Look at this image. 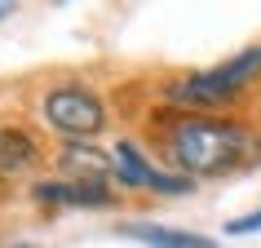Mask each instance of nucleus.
<instances>
[{
	"mask_svg": "<svg viewBox=\"0 0 261 248\" xmlns=\"http://www.w3.org/2000/svg\"><path fill=\"white\" fill-rule=\"evenodd\" d=\"M164 151L186 178H217L248 164L257 155V138L239 120L191 111V115H173V124L164 129Z\"/></svg>",
	"mask_w": 261,
	"mask_h": 248,
	"instance_id": "nucleus-1",
	"label": "nucleus"
},
{
	"mask_svg": "<svg viewBox=\"0 0 261 248\" xmlns=\"http://www.w3.org/2000/svg\"><path fill=\"white\" fill-rule=\"evenodd\" d=\"M44 120L54 124L58 133H67V142H84L107 129V107L84 84H58L44 97Z\"/></svg>",
	"mask_w": 261,
	"mask_h": 248,
	"instance_id": "nucleus-2",
	"label": "nucleus"
},
{
	"mask_svg": "<svg viewBox=\"0 0 261 248\" xmlns=\"http://www.w3.org/2000/svg\"><path fill=\"white\" fill-rule=\"evenodd\" d=\"M111 155H115V182L120 186H151V191H164V195H191V178L186 173L155 168L133 142H115Z\"/></svg>",
	"mask_w": 261,
	"mask_h": 248,
	"instance_id": "nucleus-3",
	"label": "nucleus"
},
{
	"mask_svg": "<svg viewBox=\"0 0 261 248\" xmlns=\"http://www.w3.org/2000/svg\"><path fill=\"white\" fill-rule=\"evenodd\" d=\"M62 168L84 186H102L107 178H115V155L93 151L89 142H67L62 146Z\"/></svg>",
	"mask_w": 261,
	"mask_h": 248,
	"instance_id": "nucleus-4",
	"label": "nucleus"
},
{
	"mask_svg": "<svg viewBox=\"0 0 261 248\" xmlns=\"http://www.w3.org/2000/svg\"><path fill=\"white\" fill-rule=\"evenodd\" d=\"M36 204L62 208V204H80V208H107L111 191L107 186H84V182H36Z\"/></svg>",
	"mask_w": 261,
	"mask_h": 248,
	"instance_id": "nucleus-5",
	"label": "nucleus"
},
{
	"mask_svg": "<svg viewBox=\"0 0 261 248\" xmlns=\"http://www.w3.org/2000/svg\"><path fill=\"white\" fill-rule=\"evenodd\" d=\"M208 76H213L217 89H226L230 97H239L248 84H257V76H261V44H248L244 54L226 58L221 67H208Z\"/></svg>",
	"mask_w": 261,
	"mask_h": 248,
	"instance_id": "nucleus-6",
	"label": "nucleus"
},
{
	"mask_svg": "<svg viewBox=\"0 0 261 248\" xmlns=\"http://www.w3.org/2000/svg\"><path fill=\"white\" fill-rule=\"evenodd\" d=\"M120 235L138 239V244H151V248H217L213 235L173 231V226H146V221H128V226H120Z\"/></svg>",
	"mask_w": 261,
	"mask_h": 248,
	"instance_id": "nucleus-7",
	"label": "nucleus"
},
{
	"mask_svg": "<svg viewBox=\"0 0 261 248\" xmlns=\"http://www.w3.org/2000/svg\"><path fill=\"white\" fill-rule=\"evenodd\" d=\"M36 142L27 138V133H5V138H0V168H5V173H18V168H27L31 160H36Z\"/></svg>",
	"mask_w": 261,
	"mask_h": 248,
	"instance_id": "nucleus-8",
	"label": "nucleus"
},
{
	"mask_svg": "<svg viewBox=\"0 0 261 248\" xmlns=\"http://www.w3.org/2000/svg\"><path fill=\"white\" fill-rule=\"evenodd\" d=\"M248 231H261V208H257V213H248V217L226 221V235H248Z\"/></svg>",
	"mask_w": 261,
	"mask_h": 248,
	"instance_id": "nucleus-9",
	"label": "nucleus"
},
{
	"mask_svg": "<svg viewBox=\"0 0 261 248\" xmlns=\"http://www.w3.org/2000/svg\"><path fill=\"white\" fill-rule=\"evenodd\" d=\"M14 248H36V244H14Z\"/></svg>",
	"mask_w": 261,
	"mask_h": 248,
	"instance_id": "nucleus-10",
	"label": "nucleus"
},
{
	"mask_svg": "<svg viewBox=\"0 0 261 248\" xmlns=\"http://www.w3.org/2000/svg\"><path fill=\"white\" fill-rule=\"evenodd\" d=\"M58 5H67V0H58Z\"/></svg>",
	"mask_w": 261,
	"mask_h": 248,
	"instance_id": "nucleus-11",
	"label": "nucleus"
}]
</instances>
